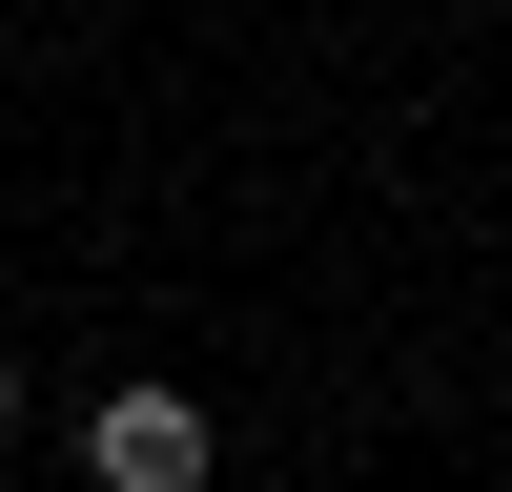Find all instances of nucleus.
Segmentation results:
<instances>
[{"label":"nucleus","mask_w":512,"mask_h":492,"mask_svg":"<svg viewBox=\"0 0 512 492\" xmlns=\"http://www.w3.org/2000/svg\"><path fill=\"white\" fill-rule=\"evenodd\" d=\"M82 472H103V492H205L226 451H205L185 390H103V410H82Z\"/></svg>","instance_id":"obj_1"},{"label":"nucleus","mask_w":512,"mask_h":492,"mask_svg":"<svg viewBox=\"0 0 512 492\" xmlns=\"http://www.w3.org/2000/svg\"><path fill=\"white\" fill-rule=\"evenodd\" d=\"M0 451H21V349H0Z\"/></svg>","instance_id":"obj_2"}]
</instances>
